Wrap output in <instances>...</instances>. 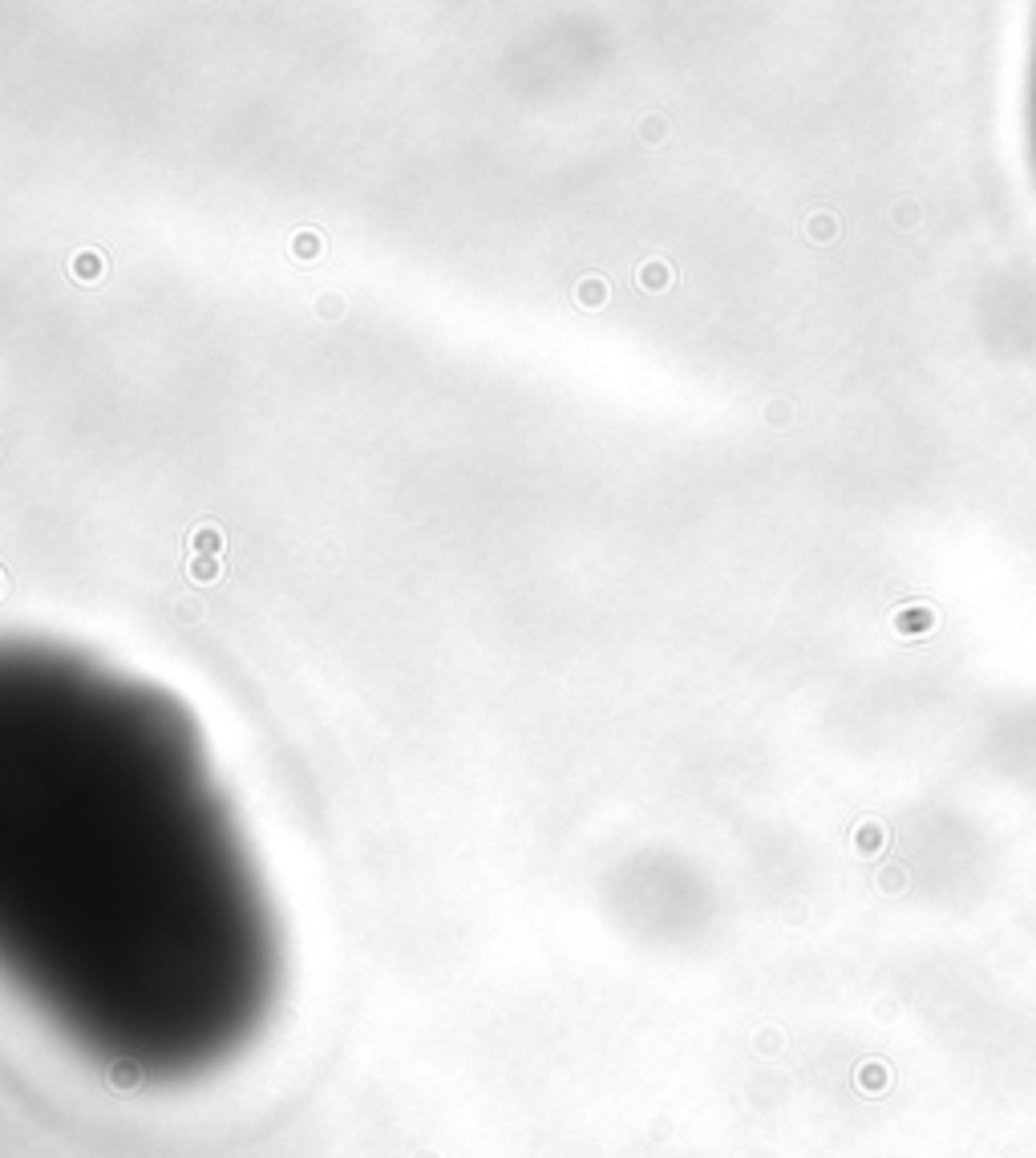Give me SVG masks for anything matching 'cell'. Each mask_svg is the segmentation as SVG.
Here are the masks:
<instances>
[{
    "label": "cell",
    "mask_w": 1036,
    "mask_h": 1158,
    "mask_svg": "<svg viewBox=\"0 0 1036 1158\" xmlns=\"http://www.w3.org/2000/svg\"><path fill=\"white\" fill-rule=\"evenodd\" d=\"M53 733L0 742V981L110 1074H215L276 1009L264 911L175 781Z\"/></svg>",
    "instance_id": "obj_1"
},
{
    "label": "cell",
    "mask_w": 1036,
    "mask_h": 1158,
    "mask_svg": "<svg viewBox=\"0 0 1036 1158\" xmlns=\"http://www.w3.org/2000/svg\"><path fill=\"white\" fill-rule=\"evenodd\" d=\"M191 571H194V579H215V576H219V563L207 560V555H194V560H191Z\"/></svg>",
    "instance_id": "obj_2"
},
{
    "label": "cell",
    "mask_w": 1036,
    "mask_h": 1158,
    "mask_svg": "<svg viewBox=\"0 0 1036 1158\" xmlns=\"http://www.w3.org/2000/svg\"><path fill=\"white\" fill-rule=\"evenodd\" d=\"M194 539H199V543H194V547H199V551H219V547H223V539H219V531H207V526H203V531H199V535H194Z\"/></svg>",
    "instance_id": "obj_3"
}]
</instances>
